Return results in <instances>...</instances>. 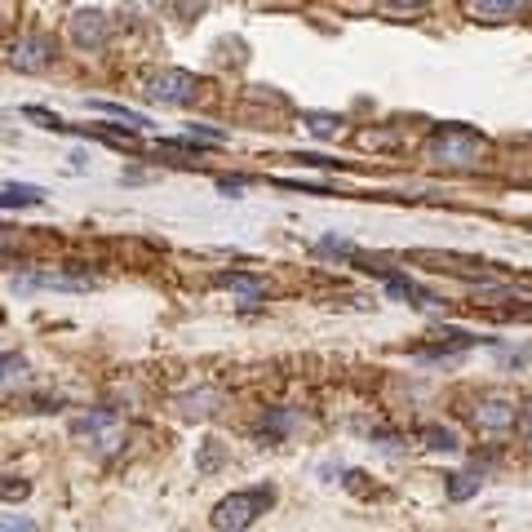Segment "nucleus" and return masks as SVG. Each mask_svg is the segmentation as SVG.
Masks as SVG:
<instances>
[{
	"label": "nucleus",
	"mask_w": 532,
	"mask_h": 532,
	"mask_svg": "<svg viewBox=\"0 0 532 532\" xmlns=\"http://www.w3.org/2000/svg\"><path fill=\"white\" fill-rule=\"evenodd\" d=\"M484 151H488V142L479 138L475 129H466V125H444L431 138V156L439 160V165H453V169L479 165V160H484Z\"/></svg>",
	"instance_id": "1"
},
{
	"label": "nucleus",
	"mask_w": 532,
	"mask_h": 532,
	"mask_svg": "<svg viewBox=\"0 0 532 532\" xmlns=\"http://www.w3.org/2000/svg\"><path fill=\"white\" fill-rule=\"evenodd\" d=\"M275 501V488H249V493H231L213 510V532H249L253 519L266 515V506Z\"/></svg>",
	"instance_id": "2"
},
{
	"label": "nucleus",
	"mask_w": 532,
	"mask_h": 532,
	"mask_svg": "<svg viewBox=\"0 0 532 532\" xmlns=\"http://www.w3.org/2000/svg\"><path fill=\"white\" fill-rule=\"evenodd\" d=\"M71 431L85 435L89 444H94L98 457H111L120 448V439H125V426H120V417L111 413V408H98V413H89V417H76Z\"/></svg>",
	"instance_id": "3"
},
{
	"label": "nucleus",
	"mask_w": 532,
	"mask_h": 532,
	"mask_svg": "<svg viewBox=\"0 0 532 532\" xmlns=\"http://www.w3.org/2000/svg\"><path fill=\"white\" fill-rule=\"evenodd\" d=\"M196 76L191 71H160V76H151V89L147 94L156 102H169V107H187L191 98H196Z\"/></svg>",
	"instance_id": "4"
},
{
	"label": "nucleus",
	"mask_w": 532,
	"mask_h": 532,
	"mask_svg": "<svg viewBox=\"0 0 532 532\" xmlns=\"http://www.w3.org/2000/svg\"><path fill=\"white\" fill-rule=\"evenodd\" d=\"M54 58H58V49L49 36H23L14 49H9V63L18 71H45Z\"/></svg>",
	"instance_id": "5"
},
{
	"label": "nucleus",
	"mask_w": 532,
	"mask_h": 532,
	"mask_svg": "<svg viewBox=\"0 0 532 532\" xmlns=\"http://www.w3.org/2000/svg\"><path fill=\"white\" fill-rule=\"evenodd\" d=\"M475 426L479 431H488V435H501V431H510V426H515V404H510V399H479L475 404Z\"/></svg>",
	"instance_id": "6"
},
{
	"label": "nucleus",
	"mask_w": 532,
	"mask_h": 532,
	"mask_svg": "<svg viewBox=\"0 0 532 532\" xmlns=\"http://www.w3.org/2000/svg\"><path fill=\"white\" fill-rule=\"evenodd\" d=\"M71 40H76L80 49H102L107 45V14H102V9H80V14L71 18Z\"/></svg>",
	"instance_id": "7"
},
{
	"label": "nucleus",
	"mask_w": 532,
	"mask_h": 532,
	"mask_svg": "<svg viewBox=\"0 0 532 532\" xmlns=\"http://www.w3.org/2000/svg\"><path fill=\"white\" fill-rule=\"evenodd\" d=\"M218 284H222V289H235L244 302H262L266 298V280H258V275L227 271V275H218Z\"/></svg>",
	"instance_id": "8"
},
{
	"label": "nucleus",
	"mask_w": 532,
	"mask_h": 532,
	"mask_svg": "<svg viewBox=\"0 0 532 532\" xmlns=\"http://www.w3.org/2000/svg\"><path fill=\"white\" fill-rule=\"evenodd\" d=\"M218 404H222L218 391H196V395H182L178 399V408L187 417H209V413H218Z\"/></svg>",
	"instance_id": "9"
},
{
	"label": "nucleus",
	"mask_w": 532,
	"mask_h": 532,
	"mask_svg": "<svg viewBox=\"0 0 532 532\" xmlns=\"http://www.w3.org/2000/svg\"><path fill=\"white\" fill-rule=\"evenodd\" d=\"M40 200H45V191L27 187V182H5V196H0L5 209H23V204H40Z\"/></svg>",
	"instance_id": "10"
},
{
	"label": "nucleus",
	"mask_w": 532,
	"mask_h": 532,
	"mask_svg": "<svg viewBox=\"0 0 532 532\" xmlns=\"http://www.w3.org/2000/svg\"><path fill=\"white\" fill-rule=\"evenodd\" d=\"M293 426H298V413H293V408H271V413H266V422H262V435L266 439H284Z\"/></svg>",
	"instance_id": "11"
},
{
	"label": "nucleus",
	"mask_w": 532,
	"mask_h": 532,
	"mask_svg": "<svg viewBox=\"0 0 532 532\" xmlns=\"http://www.w3.org/2000/svg\"><path fill=\"white\" fill-rule=\"evenodd\" d=\"M422 439H426V448H431V453H457V431H448V426H426L422 431Z\"/></svg>",
	"instance_id": "12"
},
{
	"label": "nucleus",
	"mask_w": 532,
	"mask_h": 532,
	"mask_svg": "<svg viewBox=\"0 0 532 532\" xmlns=\"http://www.w3.org/2000/svg\"><path fill=\"white\" fill-rule=\"evenodd\" d=\"M479 493V475L475 470H457L453 479H448V497L453 501H466V497H475Z\"/></svg>",
	"instance_id": "13"
},
{
	"label": "nucleus",
	"mask_w": 532,
	"mask_h": 532,
	"mask_svg": "<svg viewBox=\"0 0 532 532\" xmlns=\"http://www.w3.org/2000/svg\"><path fill=\"white\" fill-rule=\"evenodd\" d=\"M94 111H107V116H116V120H125V125H133V129H142V125H151L142 111H133V107H120V102H89Z\"/></svg>",
	"instance_id": "14"
},
{
	"label": "nucleus",
	"mask_w": 532,
	"mask_h": 532,
	"mask_svg": "<svg viewBox=\"0 0 532 532\" xmlns=\"http://www.w3.org/2000/svg\"><path fill=\"white\" fill-rule=\"evenodd\" d=\"M218 466H222V444H218V439H204V448L196 457V470H200V475H213Z\"/></svg>",
	"instance_id": "15"
},
{
	"label": "nucleus",
	"mask_w": 532,
	"mask_h": 532,
	"mask_svg": "<svg viewBox=\"0 0 532 532\" xmlns=\"http://www.w3.org/2000/svg\"><path fill=\"white\" fill-rule=\"evenodd\" d=\"M306 129H311L315 138H333V133H337V116H329V111H306Z\"/></svg>",
	"instance_id": "16"
},
{
	"label": "nucleus",
	"mask_w": 532,
	"mask_h": 532,
	"mask_svg": "<svg viewBox=\"0 0 532 532\" xmlns=\"http://www.w3.org/2000/svg\"><path fill=\"white\" fill-rule=\"evenodd\" d=\"M519 9H524V5H488V0H484V5H470V14H484L488 23H501L497 14H519Z\"/></svg>",
	"instance_id": "17"
},
{
	"label": "nucleus",
	"mask_w": 532,
	"mask_h": 532,
	"mask_svg": "<svg viewBox=\"0 0 532 532\" xmlns=\"http://www.w3.org/2000/svg\"><path fill=\"white\" fill-rule=\"evenodd\" d=\"M23 373H27V364L18 355H5V391H14V377L23 382Z\"/></svg>",
	"instance_id": "18"
},
{
	"label": "nucleus",
	"mask_w": 532,
	"mask_h": 532,
	"mask_svg": "<svg viewBox=\"0 0 532 532\" xmlns=\"http://www.w3.org/2000/svg\"><path fill=\"white\" fill-rule=\"evenodd\" d=\"M320 253H342V258H351V244H346V240H337V235H324V240H320Z\"/></svg>",
	"instance_id": "19"
},
{
	"label": "nucleus",
	"mask_w": 532,
	"mask_h": 532,
	"mask_svg": "<svg viewBox=\"0 0 532 532\" xmlns=\"http://www.w3.org/2000/svg\"><path fill=\"white\" fill-rule=\"evenodd\" d=\"M5 532H36V524L23 515H5Z\"/></svg>",
	"instance_id": "20"
},
{
	"label": "nucleus",
	"mask_w": 532,
	"mask_h": 532,
	"mask_svg": "<svg viewBox=\"0 0 532 532\" xmlns=\"http://www.w3.org/2000/svg\"><path fill=\"white\" fill-rule=\"evenodd\" d=\"M5 497H9V501H14V497H27V484H18V479L9 475V479H5Z\"/></svg>",
	"instance_id": "21"
},
{
	"label": "nucleus",
	"mask_w": 532,
	"mask_h": 532,
	"mask_svg": "<svg viewBox=\"0 0 532 532\" xmlns=\"http://www.w3.org/2000/svg\"><path fill=\"white\" fill-rule=\"evenodd\" d=\"M222 191H227V196H240V191H244V178H222Z\"/></svg>",
	"instance_id": "22"
},
{
	"label": "nucleus",
	"mask_w": 532,
	"mask_h": 532,
	"mask_svg": "<svg viewBox=\"0 0 532 532\" xmlns=\"http://www.w3.org/2000/svg\"><path fill=\"white\" fill-rule=\"evenodd\" d=\"M524 422H528V431H532V404H528V413H524Z\"/></svg>",
	"instance_id": "23"
},
{
	"label": "nucleus",
	"mask_w": 532,
	"mask_h": 532,
	"mask_svg": "<svg viewBox=\"0 0 532 532\" xmlns=\"http://www.w3.org/2000/svg\"><path fill=\"white\" fill-rule=\"evenodd\" d=\"M528 444H532V431H528Z\"/></svg>",
	"instance_id": "24"
}]
</instances>
